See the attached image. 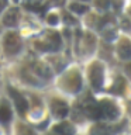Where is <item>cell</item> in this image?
Listing matches in <instances>:
<instances>
[{"label":"cell","instance_id":"6da1fadb","mask_svg":"<svg viewBox=\"0 0 131 135\" xmlns=\"http://www.w3.org/2000/svg\"><path fill=\"white\" fill-rule=\"evenodd\" d=\"M89 78H90L92 86L96 90H99L101 87V84H103V66L99 62L92 63L90 69H89Z\"/></svg>","mask_w":131,"mask_h":135},{"label":"cell","instance_id":"7a4b0ae2","mask_svg":"<svg viewBox=\"0 0 131 135\" xmlns=\"http://www.w3.org/2000/svg\"><path fill=\"white\" fill-rule=\"evenodd\" d=\"M21 48V40L16 32H8L4 38V49L7 54L14 55L20 51Z\"/></svg>","mask_w":131,"mask_h":135},{"label":"cell","instance_id":"3957f363","mask_svg":"<svg viewBox=\"0 0 131 135\" xmlns=\"http://www.w3.org/2000/svg\"><path fill=\"white\" fill-rule=\"evenodd\" d=\"M65 80H66L65 87L69 91L76 93V91L80 90V86H82V79H80V75L78 73V72H72V73H69V75L66 76Z\"/></svg>","mask_w":131,"mask_h":135},{"label":"cell","instance_id":"277c9868","mask_svg":"<svg viewBox=\"0 0 131 135\" xmlns=\"http://www.w3.org/2000/svg\"><path fill=\"white\" fill-rule=\"evenodd\" d=\"M99 105H100V110H101V115H104L106 118H109V120H114V118H117L118 108L113 103L104 100V101H101Z\"/></svg>","mask_w":131,"mask_h":135},{"label":"cell","instance_id":"5b68a950","mask_svg":"<svg viewBox=\"0 0 131 135\" xmlns=\"http://www.w3.org/2000/svg\"><path fill=\"white\" fill-rule=\"evenodd\" d=\"M8 90H10V94H11V97H13V100H14V104H16V107H17V111H18L20 114H24L25 111H27V108H28L27 100H25L17 90H14V89H8Z\"/></svg>","mask_w":131,"mask_h":135},{"label":"cell","instance_id":"8992f818","mask_svg":"<svg viewBox=\"0 0 131 135\" xmlns=\"http://www.w3.org/2000/svg\"><path fill=\"white\" fill-rule=\"evenodd\" d=\"M51 110H52V113L57 117H65L66 114H68V111H69L68 104L65 103V101L59 100V99L51 101Z\"/></svg>","mask_w":131,"mask_h":135},{"label":"cell","instance_id":"52a82bcc","mask_svg":"<svg viewBox=\"0 0 131 135\" xmlns=\"http://www.w3.org/2000/svg\"><path fill=\"white\" fill-rule=\"evenodd\" d=\"M118 55L121 59H128L131 58V41L124 38L118 44Z\"/></svg>","mask_w":131,"mask_h":135},{"label":"cell","instance_id":"ba28073f","mask_svg":"<svg viewBox=\"0 0 131 135\" xmlns=\"http://www.w3.org/2000/svg\"><path fill=\"white\" fill-rule=\"evenodd\" d=\"M85 113L89 118L92 120H97V118L101 117V110H100V105L96 104V103H89L85 105Z\"/></svg>","mask_w":131,"mask_h":135},{"label":"cell","instance_id":"9c48e42d","mask_svg":"<svg viewBox=\"0 0 131 135\" xmlns=\"http://www.w3.org/2000/svg\"><path fill=\"white\" fill-rule=\"evenodd\" d=\"M17 20H18V10H17V8H11V10H8L7 14L3 17V24L7 25V27H11V25L17 24Z\"/></svg>","mask_w":131,"mask_h":135},{"label":"cell","instance_id":"30bf717a","mask_svg":"<svg viewBox=\"0 0 131 135\" xmlns=\"http://www.w3.org/2000/svg\"><path fill=\"white\" fill-rule=\"evenodd\" d=\"M32 72H34L35 75L41 76V78H45V79L51 78L49 69L44 65V63H41V62H35V63H34V65H32Z\"/></svg>","mask_w":131,"mask_h":135},{"label":"cell","instance_id":"8fae6325","mask_svg":"<svg viewBox=\"0 0 131 135\" xmlns=\"http://www.w3.org/2000/svg\"><path fill=\"white\" fill-rule=\"evenodd\" d=\"M11 120V110L7 104H0V122H8Z\"/></svg>","mask_w":131,"mask_h":135},{"label":"cell","instance_id":"7c38bea8","mask_svg":"<svg viewBox=\"0 0 131 135\" xmlns=\"http://www.w3.org/2000/svg\"><path fill=\"white\" fill-rule=\"evenodd\" d=\"M69 8L73 13H76V14H83V13L87 11V6H85V4H80V3H72Z\"/></svg>","mask_w":131,"mask_h":135},{"label":"cell","instance_id":"4fadbf2b","mask_svg":"<svg viewBox=\"0 0 131 135\" xmlns=\"http://www.w3.org/2000/svg\"><path fill=\"white\" fill-rule=\"evenodd\" d=\"M54 132H59V134H73V128L69 125V124H61V125H57L54 129Z\"/></svg>","mask_w":131,"mask_h":135},{"label":"cell","instance_id":"5bb4252c","mask_svg":"<svg viewBox=\"0 0 131 135\" xmlns=\"http://www.w3.org/2000/svg\"><path fill=\"white\" fill-rule=\"evenodd\" d=\"M124 89H125V84H124V80H123V78H117V82L114 83V86L111 90L114 93H117V94H121L123 91H124Z\"/></svg>","mask_w":131,"mask_h":135},{"label":"cell","instance_id":"9a60e30c","mask_svg":"<svg viewBox=\"0 0 131 135\" xmlns=\"http://www.w3.org/2000/svg\"><path fill=\"white\" fill-rule=\"evenodd\" d=\"M110 0H96V6L99 7V8H101V10H106L109 6H110Z\"/></svg>","mask_w":131,"mask_h":135},{"label":"cell","instance_id":"2e32d148","mask_svg":"<svg viewBox=\"0 0 131 135\" xmlns=\"http://www.w3.org/2000/svg\"><path fill=\"white\" fill-rule=\"evenodd\" d=\"M46 21H48L51 25L57 24V23H58V17H57V14H49L48 17H46Z\"/></svg>","mask_w":131,"mask_h":135},{"label":"cell","instance_id":"e0dca14e","mask_svg":"<svg viewBox=\"0 0 131 135\" xmlns=\"http://www.w3.org/2000/svg\"><path fill=\"white\" fill-rule=\"evenodd\" d=\"M63 20H65V23H72V24L76 23V20H75V18H72V17H71V16H68V14H65Z\"/></svg>","mask_w":131,"mask_h":135},{"label":"cell","instance_id":"ac0fdd59","mask_svg":"<svg viewBox=\"0 0 131 135\" xmlns=\"http://www.w3.org/2000/svg\"><path fill=\"white\" fill-rule=\"evenodd\" d=\"M123 28H125V30H130L131 28V25H130V21L128 20H123Z\"/></svg>","mask_w":131,"mask_h":135},{"label":"cell","instance_id":"d6986e66","mask_svg":"<svg viewBox=\"0 0 131 135\" xmlns=\"http://www.w3.org/2000/svg\"><path fill=\"white\" fill-rule=\"evenodd\" d=\"M125 70L128 72V73H131V62H130V63H127V65H125Z\"/></svg>","mask_w":131,"mask_h":135},{"label":"cell","instance_id":"ffe728a7","mask_svg":"<svg viewBox=\"0 0 131 135\" xmlns=\"http://www.w3.org/2000/svg\"><path fill=\"white\" fill-rule=\"evenodd\" d=\"M4 4H6V3H4V0H0V11L4 8Z\"/></svg>","mask_w":131,"mask_h":135},{"label":"cell","instance_id":"44dd1931","mask_svg":"<svg viewBox=\"0 0 131 135\" xmlns=\"http://www.w3.org/2000/svg\"><path fill=\"white\" fill-rule=\"evenodd\" d=\"M120 2L121 0H113V3L116 4V7H120Z\"/></svg>","mask_w":131,"mask_h":135},{"label":"cell","instance_id":"7402d4cb","mask_svg":"<svg viewBox=\"0 0 131 135\" xmlns=\"http://www.w3.org/2000/svg\"><path fill=\"white\" fill-rule=\"evenodd\" d=\"M130 14H131V7H130Z\"/></svg>","mask_w":131,"mask_h":135},{"label":"cell","instance_id":"603a6c76","mask_svg":"<svg viewBox=\"0 0 131 135\" xmlns=\"http://www.w3.org/2000/svg\"><path fill=\"white\" fill-rule=\"evenodd\" d=\"M130 111H131V105H130Z\"/></svg>","mask_w":131,"mask_h":135},{"label":"cell","instance_id":"cb8c5ba5","mask_svg":"<svg viewBox=\"0 0 131 135\" xmlns=\"http://www.w3.org/2000/svg\"><path fill=\"white\" fill-rule=\"evenodd\" d=\"M85 2H86V0H85Z\"/></svg>","mask_w":131,"mask_h":135}]
</instances>
